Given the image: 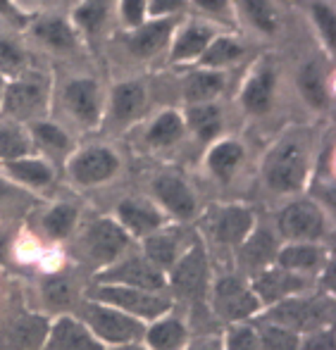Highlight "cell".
I'll return each mask as SVG.
<instances>
[{
  "label": "cell",
  "mask_w": 336,
  "mask_h": 350,
  "mask_svg": "<svg viewBox=\"0 0 336 350\" xmlns=\"http://www.w3.org/2000/svg\"><path fill=\"white\" fill-rule=\"evenodd\" d=\"M305 179V152L298 146L279 148L268 167V181L274 191H296Z\"/></svg>",
  "instance_id": "cell-1"
},
{
  "label": "cell",
  "mask_w": 336,
  "mask_h": 350,
  "mask_svg": "<svg viewBox=\"0 0 336 350\" xmlns=\"http://www.w3.org/2000/svg\"><path fill=\"white\" fill-rule=\"evenodd\" d=\"M88 319H91V327L103 338H107V341H117V343L134 341L143 332L136 319L115 312V310L101 308V305H91L88 308Z\"/></svg>",
  "instance_id": "cell-2"
},
{
  "label": "cell",
  "mask_w": 336,
  "mask_h": 350,
  "mask_svg": "<svg viewBox=\"0 0 336 350\" xmlns=\"http://www.w3.org/2000/svg\"><path fill=\"white\" fill-rule=\"evenodd\" d=\"M96 295L101 300H105V303L120 305L127 312L141 314V317H157V314L170 308V303L165 298H157V295L134 288H112V286H107V288H98Z\"/></svg>",
  "instance_id": "cell-3"
},
{
  "label": "cell",
  "mask_w": 336,
  "mask_h": 350,
  "mask_svg": "<svg viewBox=\"0 0 336 350\" xmlns=\"http://www.w3.org/2000/svg\"><path fill=\"white\" fill-rule=\"evenodd\" d=\"M215 305H217V312H220L222 317L241 319L258 308V298H255L246 286H241L236 279H224V281H220V286H217Z\"/></svg>",
  "instance_id": "cell-4"
},
{
  "label": "cell",
  "mask_w": 336,
  "mask_h": 350,
  "mask_svg": "<svg viewBox=\"0 0 336 350\" xmlns=\"http://www.w3.org/2000/svg\"><path fill=\"white\" fill-rule=\"evenodd\" d=\"M281 231L291 239H318L324 231L322 215L310 203H294L281 215Z\"/></svg>",
  "instance_id": "cell-5"
},
{
  "label": "cell",
  "mask_w": 336,
  "mask_h": 350,
  "mask_svg": "<svg viewBox=\"0 0 336 350\" xmlns=\"http://www.w3.org/2000/svg\"><path fill=\"white\" fill-rule=\"evenodd\" d=\"M272 317L294 329H313L327 317V305L318 300H286L272 312Z\"/></svg>",
  "instance_id": "cell-6"
},
{
  "label": "cell",
  "mask_w": 336,
  "mask_h": 350,
  "mask_svg": "<svg viewBox=\"0 0 336 350\" xmlns=\"http://www.w3.org/2000/svg\"><path fill=\"white\" fill-rule=\"evenodd\" d=\"M117 170V157L110 150H88L74 162V176L83 184H98L112 176Z\"/></svg>",
  "instance_id": "cell-7"
},
{
  "label": "cell",
  "mask_w": 336,
  "mask_h": 350,
  "mask_svg": "<svg viewBox=\"0 0 336 350\" xmlns=\"http://www.w3.org/2000/svg\"><path fill=\"white\" fill-rule=\"evenodd\" d=\"M127 245V236L112 221H98L88 231V248L96 260H110Z\"/></svg>",
  "instance_id": "cell-8"
},
{
  "label": "cell",
  "mask_w": 336,
  "mask_h": 350,
  "mask_svg": "<svg viewBox=\"0 0 336 350\" xmlns=\"http://www.w3.org/2000/svg\"><path fill=\"white\" fill-rule=\"evenodd\" d=\"M175 286L179 293L186 295H198L205 286V258H203V250L194 248L175 272Z\"/></svg>",
  "instance_id": "cell-9"
},
{
  "label": "cell",
  "mask_w": 336,
  "mask_h": 350,
  "mask_svg": "<svg viewBox=\"0 0 336 350\" xmlns=\"http://www.w3.org/2000/svg\"><path fill=\"white\" fill-rule=\"evenodd\" d=\"M107 281H122V284H131L138 288H162V277L143 260H129V262L120 265V267L110 269L105 274Z\"/></svg>",
  "instance_id": "cell-10"
},
{
  "label": "cell",
  "mask_w": 336,
  "mask_h": 350,
  "mask_svg": "<svg viewBox=\"0 0 336 350\" xmlns=\"http://www.w3.org/2000/svg\"><path fill=\"white\" fill-rule=\"evenodd\" d=\"M155 191L160 196V200L167 205L175 215L179 217H191L194 215V196L186 189L184 181H179L177 176H160L155 184Z\"/></svg>",
  "instance_id": "cell-11"
},
{
  "label": "cell",
  "mask_w": 336,
  "mask_h": 350,
  "mask_svg": "<svg viewBox=\"0 0 336 350\" xmlns=\"http://www.w3.org/2000/svg\"><path fill=\"white\" fill-rule=\"evenodd\" d=\"M48 350H101L96 341L72 319H62L55 324L48 341Z\"/></svg>",
  "instance_id": "cell-12"
},
{
  "label": "cell",
  "mask_w": 336,
  "mask_h": 350,
  "mask_svg": "<svg viewBox=\"0 0 336 350\" xmlns=\"http://www.w3.org/2000/svg\"><path fill=\"white\" fill-rule=\"evenodd\" d=\"M67 103L74 110V115L86 122V124H93V122L98 120V93H96V83L93 81L79 79V81L69 83Z\"/></svg>",
  "instance_id": "cell-13"
},
{
  "label": "cell",
  "mask_w": 336,
  "mask_h": 350,
  "mask_svg": "<svg viewBox=\"0 0 336 350\" xmlns=\"http://www.w3.org/2000/svg\"><path fill=\"white\" fill-rule=\"evenodd\" d=\"M43 88L38 81H19L5 93V107L14 115H27L41 103Z\"/></svg>",
  "instance_id": "cell-14"
},
{
  "label": "cell",
  "mask_w": 336,
  "mask_h": 350,
  "mask_svg": "<svg viewBox=\"0 0 336 350\" xmlns=\"http://www.w3.org/2000/svg\"><path fill=\"white\" fill-rule=\"evenodd\" d=\"M170 31H172V22H153V24H148V27H143L141 31L131 38L129 48L136 53V55L148 57L165 46Z\"/></svg>",
  "instance_id": "cell-15"
},
{
  "label": "cell",
  "mask_w": 336,
  "mask_h": 350,
  "mask_svg": "<svg viewBox=\"0 0 336 350\" xmlns=\"http://www.w3.org/2000/svg\"><path fill=\"white\" fill-rule=\"evenodd\" d=\"M250 229V212L241 208H229L222 212L220 224H217V236L227 243H239Z\"/></svg>",
  "instance_id": "cell-16"
},
{
  "label": "cell",
  "mask_w": 336,
  "mask_h": 350,
  "mask_svg": "<svg viewBox=\"0 0 336 350\" xmlns=\"http://www.w3.org/2000/svg\"><path fill=\"white\" fill-rule=\"evenodd\" d=\"M298 288H303V281L284 272H268L255 281V291H258V295L263 300H276Z\"/></svg>",
  "instance_id": "cell-17"
},
{
  "label": "cell",
  "mask_w": 336,
  "mask_h": 350,
  "mask_svg": "<svg viewBox=\"0 0 336 350\" xmlns=\"http://www.w3.org/2000/svg\"><path fill=\"white\" fill-rule=\"evenodd\" d=\"M120 215L127 221V226L131 231H136V234H148V231H153L160 224V215L141 203H122Z\"/></svg>",
  "instance_id": "cell-18"
},
{
  "label": "cell",
  "mask_w": 336,
  "mask_h": 350,
  "mask_svg": "<svg viewBox=\"0 0 336 350\" xmlns=\"http://www.w3.org/2000/svg\"><path fill=\"white\" fill-rule=\"evenodd\" d=\"M272 100V74L260 72L255 79H250V83L244 91V105L250 112H265L270 107Z\"/></svg>",
  "instance_id": "cell-19"
},
{
  "label": "cell",
  "mask_w": 336,
  "mask_h": 350,
  "mask_svg": "<svg viewBox=\"0 0 336 350\" xmlns=\"http://www.w3.org/2000/svg\"><path fill=\"white\" fill-rule=\"evenodd\" d=\"M143 107V88L138 83H122L115 91V115L120 120H131Z\"/></svg>",
  "instance_id": "cell-20"
},
{
  "label": "cell",
  "mask_w": 336,
  "mask_h": 350,
  "mask_svg": "<svg viewBox=\"0 0 336 350\" xmlns=\"http://www.w3.org/2000/svg\"><path fill=\"white\" fill-rule=\"evenodd\" d=\"M148 341L157 350H177L184 341V327L179 322H175V319H167V322L155 324L148 332Z\"/></svg>",
  "instance_id": "cell-21"
},
{
  "label": "cell",
  "mask_w": 336,
  "mask_h": 350,
  "mask_svg": "<svg viewBox=\"0 0 336 350\" xmlns=\"http://www.w3.org/2000/svg\"><path fill=\"white\" fill-rule=\"evenodd\" d=\"M300 88L315 107H327V86H324L322 70L318 65H308L300 72Z\"/></svg>",
  "instance_id": "cell-22"
},
{
  "label": "cell",
  "mask_w": 336,
  "mask_h": 350,
  "mask_svg": "<svg viewBox=\"0 0 336 350\" xmlns=\"http://www.w3.org/2000/svg\"><path fill=\"white\" fill-rule=\"evenodd\" d=\"M36 33L43 43L53 48H72L74 46V33L69 31V27L60 19H46L36 27Z\"/></svg>",
  "instance_id": "cell-23"
},
{
  "label": "cell",
  "mask_w": 336,
  "mask_h": 350,
  "mask_svg": "<svg viewBox=\"0 0 336 350\" xmlns=\"http://www.w3.org/2000/svg\"><path fill=\"white\" fill-rule=\"evenodd\" d=\"M241 157H244L241 146H236V143H222V146H217L215 150H212L210 167L215 170L217 176H222V179H224V176H229L231 170L239 165Z\"/></svg>",
  "instance_id": "cell-24"
},
{
  "label": "cell",
  "mask_w": 336,
  "mask_h": 350,
  "mask_svg": "<svg viewBox=\"0 0 336 350\" xmlns=\"http://www.w3.org/2000/svg\"><path fill=\"white\" fill-rule=\"evenodd\" d=\"M222 86H224V81H222L220 74L201 72L189 79L186 96H189V100H207V98H212L217 91H222Z\"/></svg>",
  "instance_id": "cell-25"
},
{
  "label": "cell",
  "mask_w": 336,
  "mask_h": 350,
  "mask_svg": "<svg viewBox=\"0 0 336 350\" xmlns=\"http://www.w3.org/2000/svg\"><path fill=\"white\" fill-rule=\"evenodd\" d=\"M207 41H210V31H207V29H201V27L186 29L175 46V60L198 55V53H203V48L207 46Z\"/></svg>",
  "instance_id": "cell-26"
},
{
  "label": "cell",
  "mask_w": 336,
  "mask_h": 350,
  "mask_svg": "<svg viewBox=\"0 0 336 350\" xmlns=\"http://www.w3.org/2000/svg\"><path fill=\"white\" fill-rule=\"evenodd\" d=\"M189 122H191V126L198 131L201 139H212V136L220 131V112L212 105L194 107L189 115Z\"/></svg>",
  "instance_id": "cell-27"
},
{
  "label": "cell",
  "mask_w": 336,
  "mask_h": 350,
  "mask_svg": "<svg viewBox=\"0 0 336 350\" xmlns=\"http://www.w3.org/2000/svg\"><path fill=\"white\" fill-rule=\"evenodd\" d=\"M241 5H244L246 14H248L250 22L258 29H263V31H268V33H272L276 29V17H274V10H272L270 0H241Z\"/></svg>",
  "instance_id": "cell-28"
},
{
  "label": "cell",
  "mask_w": 336,
  "mask_h": 350,
  "mask_svg": "<svg viewBox=\"0 0 336 350\" xmlns=\"http://www.w3.org/2000/svg\"><path fill=\"white\" fill-rule=\"evenodd\" d=\"M10 172H12L17 179L27 181V184H34V186H41L51 181V170H48L46 165H41V162H31V160L12 162Z\"/></svg>",
  "instance_id": "cell-29"
},
{
  "label": "cell",
  "mask_w": 336,
  "mask_h": 350,
  "mask_svg": "<svg viewBox=\"0 0 336 350\" xmlns=\"http://www.w3.org/2000/svg\"><path fill=\"white\" fill-rule=\"evenodd\" d=\"M146 248H148L151 260H155L157 265H165V267L175 262V258H177V239L172 234L153 236L146 243Z\"/></svg>",
  "instance_id": "cell-30"
},
{
  "label": "cell",
  "mask_w": 336,
  "mask_h": 350,
  "mask_svg": "<svg viewBox=\"0 0 336 350\" xmlns=\"http://www.w3.org/2000/svg\"><path fill=\"white\" fill-rule=\"evenodd\" d=\"M241 55V46H236L229 38L215 41L205 53H203V65H227Z\"/></svg>",
  "instance_id": "cell-31"
},
{
  "label": "cell",
  "mask_w": 336,
  "mask_h": 350,
  "mask_svg": "<svg viewBox=\"0 0 336 350\" xmlns=\"http://www.w3.org/2000/svg\"><path fill=\"white\" fill-rule=\"evenodd\" d=\"M179 134H181V120L175 112H167V115H162L160 120L153 124L148 139L153 143H172L179 139Z\"/></svg>",
  "instance_id": "cell-32"
},
{
  "label": "cell",
  "mask_w": 336,
  "mask_h": 350,
  "mask_svg": "<svg viewBox=\"0 0 336 350\" xmlns=\"http://www.w3.org/2000/svg\"><path fill=\"white\" fill-rule=\"evenodd\" d=\"M41 336H43V322L41 319H24V322L14 324L12 332H10V338H12L19 348L36 346Z\"/></svg>",
  "instance_id": "cell-33"
},
{
  "label": "cell",
  "mask_w": 336,
  "mask_h": 350,
  "mask_svg": "<svg viewBox=\"0 0 336 350\" xmlns=\"http://www.w3.org/2000/svg\"><path fill=\"white\" fill-rule=\"evenodd\" d=\"M279 260L284 267H313L315 262H320V250L310 245H294V248H286Z\"/></svg>",
  "instance_id": "cell-34"
},
{
  "label": "cell",
  "mask_w": 336,
  "mask_h": 350,
  "mask_svg": "<svg viewBox=\"0 0 336 350\" xmlns=\"http://www.w3.org/2000/svg\"><path fill=\"white\" fill-rule=\"evenodd\" d=\"M105 8H107V0H86L81 8L77 10V22L81 24L83 29L93 31L103 24L105 19Z\"/></svg>",
  "instance_id": "cell-35"
},
{
  "label": "cell",
  "mask_w": 336,
  "mask_h": 350,
  "mask_svg": "<svg viewBox=\"0 0 336 350\" xmlns=\"http://www.w3.org/2000/svg\"><path fill=\"white\" fill-rule=\"evenodd\" d=\"M274 255V241L268 231H260L248 245H246V260L250 265H263Z\"/></svg>",
  "instance_id": "cell-36"
},
{
  "label": "cell",
  "mask_w": 336,
  "mask_h": 350,
  "mask_svg": "<svg viewBox=\"0 0 336 350\" xmlns=\"http://www.w3.org/2000/svg\"><path fill=\"white\" fill-rule=\"evenodd\" d=\"M27 150H29V141L19 129H3L0 131V157H10V160H14V157L24 155Z\"/></svg>",
  "instance_id": "cell-37"
},
{
  "label": "cell",
  "mask_w": 336,
  "mask_h": 350,
  "mask_svg": "<svg viewBox=\"0 0 336 350\" xmlns=\"http://www.w3.org/2000/svg\"><path fill=\"white\" fill-rule=\"evenodd\" d=\"M263 346L265 350H298V338L286 329L270 327L263 334Z\"/></svg>",
  "instance_id": "cell-38"
},
{
  "label": "cell",
  "mask_w": 336,
  "mask_h": 350,
  "mask_svg": "<svg viewBox=\"0 0 336 350\" xmlns=\"http://www.w3.org/2000/svg\"><path fill=\"white\" fill-rule=\"evenodd\" d=\"M74 215H77L74 208H69V205H60V208H55L51 215L46 217V229L55 236H65L69 231V226H72V221H74Z\"/></svg>",
  "instance_id": "cell-39"
},
{
  "label": "cell",
  "mask_w": 336,
  "mask_h": 350,
  "mask_svg": "<svg viewBox=\"0 0 336 350\" xmlns=\"http://www.w3.org/2000/svg\"><path fill=\"white\" fill-rule=\"evenodd\" d=\"M46 298L51 305H57V308H62V305H67L69 300H72V288H69L67 281L62 279H51L46 284Z\"/></svg>",
  "instance_id": "cell-40"
},
{
  "label": "cell",
  "mask_w": 336,
  "mask_h": 350,
  "mask_svg": "<svg viewBox=\"0 0 336 350\" xmlns=\"http://www.w3.org/2000/svg\"><path fill=\"white\" fill-rule=\"evenodd\" d=\"M313 12H315V19H318V27L322 29L324 38H327V43L329 46H334V29H336L334 12L327 8V5H315Z\"/></svg>",
  "instance_id": "cell-41"
},
{
  "label": "cell",
  "mask_w": 336,
  "mask_h": 350,
  "mask_svg": "<svg viewBox=\"0 0 336 350\" xmlns=\"http://www.w3.org/2000/svg\"><path fill=\"white\" fill-rule=\"evenodd\" d=\"M22 67V53L8 41H0V70L3 72H19Z\"/></svg>",
  "instance_id": "cell-42"
},
{
  "label": "cell",
  "mask_w": 336,
  "mask_h": 350,
  "mask_svg": "<svg viewBox=\"0 0 336 350\" xmlns=\"http://www.w3.org/2000/svg\"><path fill=\"white\" fill-rule=\"evenodd\" d=\"M229 350H260V341L250 329H234L229 336Z\"/></svg>",
  "instance_id": "cell-43"
},
{
  "label": "cell",
  "mask_w": 336,
  "mask_h": 350,
  "mask_svg": "<svg viewBox=\"0 0 336 350\" xmlns=\"http://www.w3.org/2000/svg\"><path fill=\"white\" fill-rule=\"evenodd\" d=\"M36 134H38V141H43L46 146H51V148H65L67 146V139H65V134H62L57 126H53V124H41L36 129Z\"/></svg>",
  "instance_id": "cell-44"
},
{
  "label": "cell",
  "mask_w": 336,
  "mask_h": 350,
  "mask_svg": "<svg viewBox=\"0 0 336 350\" xmlns=\"http://www.w3.org/2000/svg\"><path fill=\"white\" fill-rule=\"evenodd\" d=\"M122 17H125L129 24H141L143 0H122Z\"/></svg>",
  "instance_id": "cell-45"
},
{
  "label": "cell",
  "mask_w": 336,
  "mask_h": 350,
  "mask_svg": "<svg viewBox=\"0 0 336 350\" xmlns=\"http://www.w3.org/2000/svg\"><path fill=\"white\" fill-rule=\"evenodd\" d=\"M305 350H334V336L332 332H322L315 334L308 343H305Z\"/></svg>",
  "instance_id": "cell-46"
},
{
  "label": "cell",
  "mask_w": 336,
  "mask_h": 350,
  "mask_svg": "<svg viewBox=\"0 0 336 350\" xmlns=\"http://www.w3.org/2000/svg\"><path fill=\"white\" fill-rule=\"evenodd\" d=\"M186 0H153L151 10L153 14H165V12H175V10L184 8Z\"/></svg>",
  "instance_id": "cell-47"
},
{
  "label": "cell",
  "mask_w": 336,
  "mask_h": 350,
  "mask_svg": "<svg viewBox=\"0 0 336 350\" xmlns=\"http://www.w3.org/2000/svg\"><path fill=\"white\" fill-rule=\"evenodd\" d=\"M0 12L8 14L10 19H14V22H22V14L17 12V10L10 5V0H0Z\"/></svg>",
  "instance_id": "cell-48"
},
{
  "label": "cell",
  "mask_w": 336,
  "mask_h": 350,
  "mask_svg": "<svg viewBox=\"0 0 336 350\" xmlns=\"http://www.w3.org/2000/svg\"><path fill=\"white\" fill-rule=\"evenodd\" d=\"M198 3L207 10H220L224 5V0H198Z\"/></svg>",
  "instance_id": "cell-49"
},
{
  "label": "cell",
  "mask_w": 336,
  "mask_h": 350,
  "mask_svg": "<svg viewBox=\"0 0 336 350\" xmlns=\"http://www.w3.org/2000/svg\"><path fill=\"white\" fill-rule=\"evenodd\" d=\"M194 350H217L215 343H203V346H196Z\"/></svg>",
  "instance_id": "cell-50"
},
{
  "label": "cell",
  "mask_w": 336,
  "mask_h": 350,
  "mask_svg": "<svg viewBox=\"0 0 336 350\" xmlns=\"http://www.w3.org/2000/svg\"><path fill=\"white\" fill-rule=\"evenodd\" d=\"M3 193H5V184L0 181V196H3Z\"/></svg>",
  "instance_id": "cell-51"
},
{
  "label": "cell",
  "mask_w": 336,
  "mask_h": 350,
  "mask_svg": "<svg viewBox=\"0 0 336 350\" xmlns=\"http://www.w3.org/2000/svg\"><path fill=\"white\" fill-rule=\"evenodd\" d=\"M122 350H138V348H122Z\"/></svg>",
  "instance_id": "cell-52"
}]
</instances>
